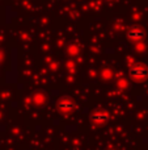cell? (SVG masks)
Here are the masks:
<instances>
[{
  "label": "cell",
  "mask_w": 148,
  "mask_h": 150,
  "mask_svg": "<svg viewBox=\"0 0 148 150\" xmlns=\"http://www.w3.org/2000/svg\"><path fill=\"white\" fill-rule=\"evenodd\" d=\"M58 107H59L60 111H64V112H68L71 111V109L73 108V103L70 100H67V99H62V100L58 103Z\"/></svg>",
  "instance_id": "7a4b0ae2"
},
{
  "label": "cell",
  "mask_w": 148,
  "mask_h": 150,
  "mask_svg": "<svg viewBox=\"0 0 148 150\" xmlns=\"http://www.w3.org/2000/svg\"><path fill=\"white\" fill-rule=\"evenodd\" d=\"M130 75L135 79H143L147 76V69L143 67L142 65H135L134 67L130 69Z\"/></svg>",
  "instance_id": "6da1fadb"
},
{
  "label": "cell",
  "mask_w": 148,
  "mask_h": 150,
  "mask_svg": "<svg viewBox=\"0 0 148 150\" xmlns=\"http://www.w3.org/2000/svg\"><path fill=\"white\" fill-rule=\"evenodd\" d=\"M106 119V115H102V116H100V115H94L93 116V120H96V121H102V120Z\"/></svg>",
  "instance_id": "277c9868"
},
{
  "label": "cell",
  "mask_w": 148,
  "mask_h": 150,
  "mask_svg": "<svg viewBox=\"0 0 148 150\" xmlns=\"http://www.w3.org/2000/svg\"><path fill=\"white\" fill-rule=\"evenodd\" d=\"M128 37H130L131 40H134V41L142 40L144 37V32L140 30V29H133V30L128 32Z\"/></svg>",
  "instance_id": "3957f363"
}]
</instances>
